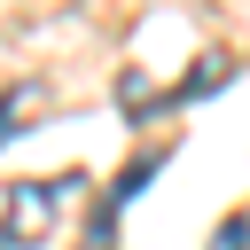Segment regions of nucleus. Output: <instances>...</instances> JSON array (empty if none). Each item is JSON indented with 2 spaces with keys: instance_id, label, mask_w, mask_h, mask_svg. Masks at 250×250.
Listing matches in <instances>:
<instances>
[{
  "instance_id": "3",
  "label": "nucleus",
  "mask_w": 250,
  "mask_h": 250,
  "mask_svg": "<svg viewBox=\"0 0 250 250\" xmlns=\"http://www.w3.org/2000/svg\"><path fill=\"white\" fill-rule=\"evenodd\" d=\"M211 250H250V219H227V227H219V242H211Z\"/></svg>"
},
{
  "instance_id": "1",
  "label": "nucleus",
  "mask_w": 250,
  "mask_h": 250,
  "mask_svg": "<svg viewBox=\"0 0 250 250\" xmlns=\"http://www.w3.org/2000/svg\"><path fill=\"white\" fill-rule=\"evenodd\" d=\"M70 195H78V172L0 188V250H39V242L55 234V219H62V203H70Z\"/></svg>"
},
{
  "instance_id": "2",
  "label": "nucleus",
  "mask_w": 250,
  "mask_h": 250,
  "mask_svg": "<svg viewBox=\"0 0 250 250\" xmlns=\"http://www.w3.org/2000/svg\"><path fill=\"white\" fill-rule=\"evenodd\" d=\"M39 102H47V86H39V78H23L16 94H0V141H8V133H16V125L39 109Z\"/></svg>"
}]
</instances>
